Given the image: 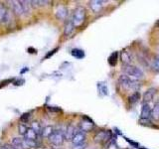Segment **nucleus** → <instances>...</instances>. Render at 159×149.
<instances>
[{
    "instance_id": "obj_1",
    "label": "nucleus",
    "mask_w": 159,
    "mask_h": 149,
    "mask_svg": "<svg viewBox=\"0 0 159 149\" xmlns=\"http://www.w3.org/2000/svg\"><path fill=\"white\" fill-rule=\"evenodd\" d=\"M86 16H87V12L86 9L82 6H78L75 10H74L73 14H72V18H71V21H72L73 25L75 26V28H79L81 27L86 21Z\"/></svg>"
},
{
    "instance_id": "obj_2",
    "label": "nucleus",
    "mask_w": 159,
    "mask_h": 149,
    "mask_svg": "<svg viewBox=\"0 0 159 149\" xmlns=\"http://www.w3.org/2000/svg\"><path fill=\"white\" fill-rule=\"evenodd\" d=\"M123 72H124V74H126L127 77H129L130 79L133 80H141L144 77L143 72L140 70L139 68L135 67V66L132 65H127V66H123Z\"/></svg>"
},
{
    "instance_id": "obj_3",
    "label": "nucleus",
    "mask_w": 159,
    "mask_h": 149,
    "mask_svg": "<svg viewBox=\"0 0 159 149\" xmlns=\"http://www.w3.org/2000/svg\"><path fill=\"white\" fill-rule=\"evenodd\" d=\"M119 82L124 89H134L135 91H137V89L139 88V83L130 79L126 74H121L119 79Z\"/></svg>"
},
{
    "instance_id": "obj_4",
    "label": "nucleus",
    "mask_w": 159,
    "mask_h": 149,
    "mask_svg": "<svg viewBox=\"0 0 159 149\" xmlns=\"http://www.w3.org/2000/svg\"><path fill=\"white\" fill-rule=\"evenodd\" d=\"M65 132L62 130H55L52 132L51 135L49 136V141L52 143L53 145L60 146L63 144L65 140Z\"/></svg>"
},
{
    "instance_id": "obj_5",
    "label": "nucleus",
    "mask_w": 159,
    "mask_h": 149,
    "mask_svg": "<svg viewBox=\"0 0 159 149\" xmlns=\"http://www.w3.org/2000/svg\"><path fill=\"white\" fill-rule=\"evenodd\" d=\"M93 128V121L89 117H84V120L80 123V129L83 132H89Z\"/></svg>"
},
{
    "instance_id": "obj_6",
    "label": "nucleus",
    "mask_w": 159,
    "mask_h": 149,
    "mask_svg": "<svg viewBox=\"0 0 159 149\" xmlns=\"http://www.w3.org/2000/svg\"><path fill=\"white\" fill-rule=\"evenodd\" d=\"M55 15H56V17H57L58 20H66V18L68 16L67 7H65L64 5H59L58 8L56 9Z\"/></svg>"
},
{
    "instance_id": "obj_7",
    "label": "nucleus",
    "mask_w": 159,
    "mask_h": 149,
    "mask_svg": "<svg viewBox=\"0 0 159 149\" xmlns=\"http://www.w3.org/2000/svg\"><path fill=\"white\" fill-rule=\"evenodd\" d=\"M140 116L141 119H149L151 117V107H150L149 103H143L142 106H141Z\"/></svg>"
},
{
    "instance_id": "obj_8",
    "label": "nucleus",
    "mask_w": 159,
    "mask_h": 149,
    "mask_svg": "<svg viewBox=\"0 0 159 149\" xmlns=\"http://www.w3.org/2000/svg\"><path fill=\"white\" fill-rule=\"evenodd\" d=\"M71 141L73 142L74 145L85 143V141H86V134H85V132H83V131H77V133L74 135Z\"/></svg>"
},
{
    "instance_id": "obj_9",
    "label": "nucleus",
    "mask_w": 159,
    "mask_h": 149,
    "mask_svg": "<svg viewBox=\"0 0 159 149\" xmlns=\"http://www.w3.org/2000/svg\"><path fill=\"white\" fill-rule=\"evenodd\" d=\"M110 138V131H99L96 134L95 136V141L96 142H105Z\"/></svg>"
},
{
    "instance_id": "obj_10",
    "label": "nucleus",
    "mask_w": 159,
    "mask_h": 149,
    "mask_svg": "<svg viewBox=\"0 0 159 149\" xmlns=\"http://www.w3.org/2000/svg\"><path fill=\"white\" fill-rule=\"evenodd\" d=\"M120 60H121L122 64L124 66L130 65L132 62V55L131 53L127 50H123L121 53H120Z\"/></svg>"
},
{
    "instance_id": "obj_11",
    "label": "nucleus",
    "mask_w": 159,
    "mask_h": 149,
    "mask_svg": "<svg viewBox=\"0 0 159 149\" xmlns=\"http://www.w3.org/2000/svg\"><path fill=\"white\" fill-rule=\"evenodd\" d=\"M10 3H11V7H12L13 13L15 14L16 16H21V15L24 14V10H23L20 1H16V0H14V1H11Z\"/></svg>"
},
{
    "instance_id": "obj_12",
    "label": "nucleus",
    "mask_w": 159,
    "mask_h": 149,
    "mask_svg": "<svg viewBox=\"0 0 159 149\" xmlns=\"http://www.w3.org/2000/svg\"><path fill=\"white\" fill-rule=\"evenodd\" d=\"M155 94H156V89H154V88L148 89L143 94V103H148L149 101H151L153 100V97H154Z\"/></svg>"
},
{
    "instance_id": "obj_13",
    "label": "nucleus",
    "mask_w": 159,
    "mask_h": 149,
    "mask_svg": "<svg viewBox=\"0 0 159 149\" xmlns=\"http://www.w3.org/2000/svg\"><path fill=\"white\" fill-rule=\"evenodd\" d=\"M102 6H104V1H101V0H93V1H90V7L95 13H98V12L101 11Z\"/></svg>"
},
{
    "instance_id": "obj_14",
    "label": "nucleus",
    "mask_w": 159,
    "mask_h": 149,
    "mask_svg": "<svg viewBox=\"0 0 159 149\" xmlns=\"http://www.w3.org/2000/svg\"><path fill=\"white\" fill-rule=\"evenodd\" d=\"M74 31H75V26L73 25L72 21H71V19L67 20L66 23H65V27H64V35L69 37V36L73 34Z\"/></svg>"
},
{
    "instance_id": "obj_15",
    "label": "nucleus",
    "mask_w": 159,
    "mask_h": 149,
    "mask_svg": "<svg viewBox=\"0 0 159 149\" xmlns=\"http://www.w3.org/2000/svg\"><path fill=\"white\" fill-rule=\"evenodd\" d=\"M76 133H77V128L72 124L68 125L67 129H66V131H65V133H64L65 134V139L72 140V138H73L74 135H75Z\"/></svg>"
},
{
    "instance_id": "obj_16",
    "label": "nucleus",
    "mask_w": 159,
    "mask_h": 149,
    "mask_svg": "<svg viewBox=\"0 0 159 149\" xmlns=\"http://www.w3.org/2000/svg\"><path fill=\"white\" fill-rule=\"evenodd\" d=\"M38 134L35 132V131L32 129L31 127H29L27 131H26V134H25V138L28 139V140H33V141H36V140L38 139Z\"/></svg>"
},
{
    "instance_id": "obj_17",
    "label": "nucleus",
    "mask_w": 159,
    "mask_h": 149,
    "mask_svg": "<svg viewBox=\"0 0 159 149\" xmlns=\"http://www.w3.org/2000/svg\"><path fill=\"white\" fill-rule=\"evenodd\" d=\"M36 147H38V144L36 141L23 138V149H32Z\"/></svg>"
},
{
    "instance_id": "obj_18",
    "label": "nucleus",
    "mask_w": 159,
    "mask_h": 149,
    "mask_svg": "<svg viewBox=\"0 0 159 149\" xmlns=\"http://www.w3.org/2000/svg\"><path fill=\"white\" fill-rule=\"evenodd\" d=\"M54 131V128H53L52 125H47L44 128H42V131H41V136L42 137H48L51 135L52 132Z\"/></svg>"
},
{
    "instance_id": "obj_19",
    "label": "nucleus",
    "mask_w": 159,
    "mask_h": 149,
    "mask_svg": "<svg viewBox=\"0 0 159 149\" xmlns=\"http://www.w3.org/2000/svg\"><path fill=\"white\" fill-rule=\"evenodd\" d=\"M119 52H113L111 53V55L108 57V64H110L111 67H114L117 63V60H119Z\"/></svg>"
},
{
    "instance_id": "obj_20",
    "label": "nucleus",
    "mask_w": 159,
    "mask_h": 149,
    "mask_svg": "<svg viewBox=\"0 0 159 149\" xmlns=\"http://www.w3.org/2000/svg\"><path fill=\"white\" fill-rule=\"evenodd\" d=\"M71 54H72V56L74 57V58L79 59V60L85 58V56H86L85 55V52L81 49H73Z\"/></svg>"
},
{
    "instance_id": "obj_21",
    "label": "nucleus",
    "mask_w": 159,
    "mask_h": 149,
    "mask_svg": "<svg viewBox=\"0 0 159 149\" xmlns=\"http://www.w3.org/2000/svg\"><path fill=\"white\" fill-rule=\"evenodd\" d=\"M151 117L154 120H159V101L156 103L151 110Z\"/></svg>"
},
{
    "instance_id": "obj_22",
    "label": "nucleus",
    "mask_w": 159,
    "mask_h": 149,
    "mask_svg": "<svg viewBox=\"0 0 159 149\" xmlns=\"http://www.w3.org/2000/svg\"><path fill=\"white\" fill-rule=\"evenodd\" d=\"M11 144L15 146L17 149H23V138H21V137H14V138H12Z\"/></svg>"
},
{
    "instance_id": "obj_23",
    "label": "nucleus",
    "mask_w": 159,
    "mask_h": 149,
    "mask_svg": "<svg viewBox=\"0 0 159 149\" xmlns=\"http://www.w3.org/2000/svg\"><path fill=\"white\" fill-rule=\"evenodd\" d=\"M98 89L99 92L102 94V95H107L108 94V89H107V86L105 83H98Z\"/></svg>"
},
{
    "instance_id": "obj_24",
    "label": "nucleus",
    "mask_w": 159,
    "mask_h": 149,
    "mask_svg": "<svg viewBox=\"0 0 159 149\" xmlns=\"http://www.w3.org/2000/svg\"><path fill=\"white\" fill-rule=\"evenodd\" d=\"M139 100H140V94L138 91H135L130 95V97H129L128 101L130 104H134V103H136Z\"/></svg>"
},
{
    "instance_id": "obj_25",
    "label": "nucleus",
    "mask_w": 159,
    "mask_h": 149,
    "mask_svg": "<svg viewBox=\"0 0 159 149\" xmlns=\"http://www.w3.org/2000/svg\"><path fill=\"white\" fill-rule=\"evenodd\" d=\"M31 128L38 134V135H41L42 127H41V124L38 121H33V122H32V123H31Z\"/></svg>"
},
{
    "instance_id": "obj_26",
    "label": "nucleus",
    "mask_w": 159,
    "mask_h": 149,
    "mask_svg": "<svg viewBox=\"0 0 159 149\" xmlns=\"http://www.w3.org/2000/svg\"><path fill=\"white\" fill-rule=\"evenodd\" d=\"M7 11H8V9L5 7V5L0 3V22H3V19L7 13Z\"/></svg>"
},
{
    "instance_id": "obj_27",
    "label": "nucleus",
    "mask_w": 159,
    "mask_h": 149,
    "mask_svg": "<svg viewBox=\"0 0 159 149\" xmlns=\"http://www.w3.org/2000/svg\"><path fill=\"white\" fill-rule=\"evenodd\" d=\"M21 3V6L23 8V10H24V13H29L30 12V2L29 1H20Z\"/></svg>"
},
{
    "instance_id": "obj_28",
    "label": "nucleus",
    "mask_w": 159,
    "mask_h": 149,
    "mask_svg": "<svg viewBox=\"0 0 159 149\" xmlns=\"http://www.w3.org/2000/svg\"><path fill=\"white\" fill-rule=\"evenodd\" d=\"M152 69L155 72L159 73V56L155 57L154 60L152 61Z\"/></svg>"
},
{
    "instance_id": "obj_29",
    "label": "nucleus",
    "mask_w": 159,
    "mask_h": 149,
    "mask_svg": "<svg viewBox=\"0 0 159 149\" xmlns=\"http://www.w3.org/2000/svg\"><path fill=\"white\" fill-rule=\"evenodd\" d=\"M28 129V127L26 126L25 124H23V123H20L18 125V131H19V133L21 134L22 136H25V134H26V131H27Z\"/></svg>"
},
{
    "instance_id": "obj_30",
    "label": "nucleus",
    "mask_w": 159,
    "mask_h": 149,
    "mask_svg": "<svg viewBox=\"0 0 159 149\" xmlns=\"http://www.w3.org/2000/svg\"><path fill=\"white\" fill-rule=\"evenodd\" d=\"M58 50H59V48H55L54 50L50 51V52H49L48 54H47V55H46L45 57H44V60H45V59H50V58H51V57H52L53 55H55L56 52H57Z\"/></svg>"
},
{
    "instance_id": "obj_31",
    "label": "nucleus",
    "mask_w": 159,
    "mask_h": 149,
    "mask_svg": "<svg viewBox=\"0 0 159 149\" xmlns=\"http://www.w3.org/2000/svg\"><path fill=\"white\" fill-rule=\"evenodd\" d=\"M87 144L86 143H82V144H77L73 146V149H86Z\"/></svg>"
},
{
    "instance_id": "obj_32",
    "label": "nucleus",
    "mask_w": 159,
    "mask_h": 149,
    "mask_svg": "<svg viewBox=\"0 0 159 149\" xmlns=\"http://www.w3.org/2000/svg\"><path fill=\"white\" fill-rule=\"evenodd\" d=\"M29 118H30V114H29V113H24V114L21 115V117H20V119H21L22 121H27Z\"/></svg>"
},
{
    "instance_id": "obj_33",
    "label": "nucleus",
    "mask_w": 159,
    "mask_h": 149,
    "mask_svg": "<svg viewBox=\"0 0 159 149\" xmlns=\"http://www.w3.org/2000/svg\"><path fill=\"white\" fill-rule=\"evenodd\" d=\"M48 108L51 110V111H53V112H60V111H62V109L61 108H57V107H53V106H49Z\"/></svg>"
},
{
    "instance_id": "obj_34",
    "label": "nucleus",
    "mask_w": 159,
    "mask_h": 149,
    "mask_svg": "<svg viewBox=\"0 0 159 149\" xmlns=\"http://www.w3.org/2000/svg\"><path fill=\"white\" fill-rule=\"evenodd\" d=\"M3 147H4V148H6V149H17V148L15 147V146L12 145V144H11V143H10V144H9V143H6V144H5V145L3 146Z\"/></svg>"
},
{
    "instance_id": "obj_35",
    "label": "nucleus",
    "mask_w": 159,
    "mask_h": 149,
    "mask_svg": "<svg viewBox=\"0 0 159 149\" xmlns=\"http://www.w3.org/2000/svg\"><path fill=\"white\" fill-rule=\"evenodd\" d=\"M125 140H126V141H127V142H129V143H130L131 145H133L134 147H138V146H139V145L137 144L136 142H134V141H131V140L129 139V138H126V137H125Z\"/></svg>"
},
{
    "instance_id": "obj_36",
    "label": "nucleus",
    "mask_w": 159,
    "mask_h": 149,
    "mask_svg": "<svg viewBox=\"0 0 159 149\" xmlns=\"http://www.w3.org/2000/svg\"><path fill=\"white\" fill-rule=\"evenodd\" d=\"M25 80H16L15 83H14V85L15 86H22L23 83H24Z\"/></svg>"
},
{
    "instance_id": "obj_37",
    "label": "nucleus",
    "mask_w": 159,
    "mask_h": 149,
    "mask_svg": "<svg viewBox=\"0 0 159 149\" xmlns=\"http://www.w3.org/2000/svg\"><path fill=\"white\" fill-rule=\"evenodd\" d=\"M36 52V50L34 49V48H28V53H31V54H33Z\"/></svg>"
},
{
    "instance_id": "obj_38",
    "label": "nucleus",
    "mask_w": 159,
    "mask_h": 149,
    "mask_svg": "<svg viewBox=\"0 0 159 149\" xmlns=\"http://www.w3.org/2000/svg\"><path fill=\"white\" fill-rule=\"evenodd\" d=\"M28 71H29V68H24V69H23V70H22L21 72H20V74H23L24 73H26V72H28Z\"/></svg>"
},
{
    "instance_id": "obj_39",
    "label": "nucleus",
    "mask_w": 159,
    "mask_h": 149,
    "mask_svg": "<svg viewBox=\"0 0 159 149\" xmlns=\"http://www.w3.org/2000/svg\"><path fill=\"white\" fill-rule=\"evenodd\" d=\"M0 149H6V148H4V147H2V148H0Z\"/></svg>"
},
{
    "instance_id": "obj_40",
    "label": "nucleus",
    "mask_w": 159,
    "mask_h": 149,
    "mask_svg": "<svg viewBox=\"0 0 159 149\" xmlns=\"http://www.w3.org/2000/svg\"><path fill=\"white\" fill-rule=\"evenodd\" d=\"M157 25L159 26V21H158V22H157Z\"/></svg>"
}]
</instances>
